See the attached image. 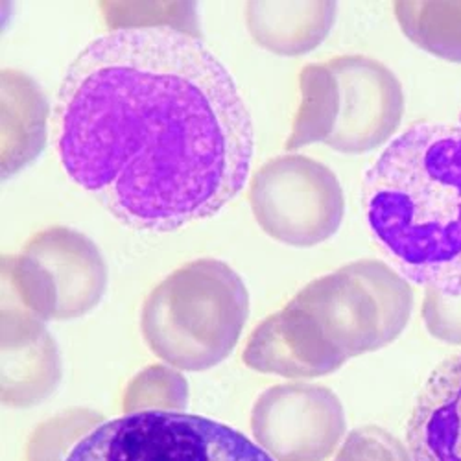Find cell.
<instances>
[{"mask_svg":"<svg viewBox=\"0 0 461 461\" xmlns=\"http://www.w3.org/2000/svg\"><path fill=\"white\" fill-rule=\"evenodd\" d=\"M249 312L235 270L200 258L174 272L144 303L142 332L159 358L188 371L221 362L237 345Z\"/></svg>","mask_w":461,"mask_h":461,"instance_id":"4","label":"cell"},{"mask_svg":"<svg viewBox=\"0 0 461 461\" xmlns=\"http://www.w3.org/2000/svg\"><path fill=\"white\" fill-rule=\"evenodd\" d=\"M406 443L411 461H461V353L443 360L422 386Z\"/></svg>","mask_w":461,"mask_h":461,"instance_id":"11","label":"cell"},{"mask_svg":"<svg viewBox=\"0 0 461 461\" xmlns=\"http://www.w3.org/2000/svg\"><path fill=\"white\" fill-rule=\"evenodd\" d=\"M290 303L325 345L349 360L399 338L413 309V292L388 264L364 258L306 285Z\"/></svg>","mask_w":461,"mask_h":461,"instance_id":"5","label":"cell"},{"mask_svg":"<svg viewBox=\"0 0 461 461\" xmlns=\"http://www.w3.org/2000/svg\"><path fill=\"white\" fill-rule=\"evenodd\" d=\"M336 14V3H248L244 10L253 41L279 56H303L318 49Z\"/></svg>","mask_w":461,"mask_h":461,"instance_id":"12","label":"cell"},{"mask_svg":"<svg viewBox=\"0 0 461 461\" xmlns=\"http://www.w3.org/2000/svg\"><path fill=\"white\" fill-rule=\"evenodd\" d=\"M28 303L45 318L89 312L105 288V264L98 248L70 227L37 233L15 260Z\"/></svg>","mask_w":461,"mask_h":461,"instance_id":"8","label":"cell"},{"mask_svg":"<svg viewBox=\"0 0 461 461\" xmlns=\"http://www.w3.org/2000/svg\"><path fill=\"white\" fill-rule=\"evenodd\" d=\"M393 12L413 45L461 63V3H395Z\"/></svg>","mask_w":461,"mask_h":461,"instance_id":"14","label":"cell"},{"mask_svg":"<svg viewBox=\"0 0 461 461\" xmlns=\"http://www.w3.org/2000/svg\"><path fill=\"white\" fill-rule=\"evenodd\" d=\"M253 430L276 461H325L345 434L343 406L323 386H276L258 397Z\"/></svg>","mask_w":461,"mask_h":461,"instance_id":"9","label":"cell"},{"mask_svg":"<svg viewBox=\"0 0 461 461\" xmlns=\"http://www.w3.org/2000/svg\"><path fill=\"white\" fill-rule=\"evenodd\" d=\"M17 84L19 91L10 70L3 72V102L15 109L3 107V179L32 161L45 142V98L23 72H17Z\"/></svg>","mask_w":461,"mask_h":461,"instance_id":"13","label":"cell"},{"mask_svg":"<svg viewBox=\"0 0 461 461\" xmlns=\"http://www.w3.org/2000/svg\"><path fill=\"white\" fill-rule=\"evenodd\" d=\"M422 321L436 339L452 345L461 343V295L447 297L436 290H425Z\"/></svg>","mask_w":461,"mask_h":461,"instance_id":"16","label":"cell"},{"mask_svg":"<svg viewBox=\"0 0 461 461\" xmlns=\"http://www.w3.org/2000/svg\"><path fill=\"white\" fill-rule=\"evenodd\" d=\"M336 461H411L410 452L380 429L355 430L343 443Z\"/></svg>","mask_w":461,"mask_h":461,"instance_id":"15","label":"cell"},{"mask_svg":"<svg viewBox=\"0 0 461 461\" xmlns=\"http://www.w3.org/2000/svg\"><path fill=\"white\" fill-rule=\"evenodd\" d=\"M248 198L264 233L294 248L329 240L345 216L336 174L301 153H285L264 163L249 183Z\"/></svg>","mask_w":461,"mask_h":461,"instance_id":"7","label":"cell"},{"mask_svg":"<svg viewBox=\"0 0 461 461\" xmlns=\"http://www.w3.org/2000/svg\"><path fill=\"white\" fill-rule=\"evenodd\" d=\"M369 230L425 290L461 295V122H417L364 176Z\"/></svg>","mask_w":461,"mask_h":461,"instance_id":"2","label":"cell"},{"mask_svg":"<svg viewBox=\"0 0 461 461\" xmlns=\"http://www.w3.org/2000/svg\"><path fill=\"white\" fill-rule=\"evenodd\" d=\"M56 149L70 181L121 223L172 233L240 194L255 131L233 74L198 35L117 28L68 65Z\"/></svg>","mask_w":461,"mask_h":461,"instance_id":"1","label":"cell"},{"mask_svg":"<svg viewBox=\"0 0 461 461\" xmlns=\"http://www.w3.org/2000/svg\"><path fill=\"white\" fill-rule=\"evenodd\" d=\"M244 362L260 373L314 378L338 371L345 358L325 345L316 336L309 318L288 303L251 334Z\"/></svg>","mask_w":461,"mask_h":461,"instance_id":"10","label":"cell"},{"mask_svg":"<svg viewBox=\"0 0 461 461\" xmlns=\"http://www.w3.org/2000/svg\"><path fill=\"white\" fill-rule=\"evenodd\" d=\"M65 461H276L223 422L172 410H140L102 422Z\"/></svg>","mask_w":461,"mask_h":461,"instance_id":"6","label":"cell"},{"mask_svg":"<svg viewBox=\"0 0 461 461\" xmlns=\"http://www.w3.org/2000/svg\"><path fill=\"white\" fill-rule=\"evenodd\" d=\"M301 102L286 149L323 142L360 156L395 135L404 114L397 76L367 56H336L299 74Z\"/></svg>","mask_w":461,"mask_h":461,"instance_id":"3","label":"cell"}]
</instances>
